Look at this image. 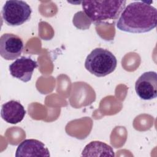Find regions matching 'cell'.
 I'll use <instances>...</instances> for the list:
<instances>
[{
  "label": "cell",
  "mask_w": 157,
  "mask_h": 157,
  "mask_svg": "<svg viewBox=\"0 0 157 157\" xmlns=\"http://www.w3.org/2000/svg\"><path fill=\"white\" fill-rule=\"evenodd\" d=\"M26 112L21 103L15 100H11L2 104L1 116L7 123L15 124L23 120Z\"/></svg>",
  "instance_id": "9"
},
{
  "label": "cell",
  "mask_w": 157,
  "mask_h": 157,
  "mask_svg": "<svg viewBox=\"0 0 157 157\" xmlns=\"http://www.w3.org/2000/svg\"><path fill=\"white\" fill-rule=\"evenodd\" d=\"M16 157L50 156L48 149L45 144L37 139H25L17 147L15 153Z\"/></svg>",
  "instance_id": "8"
},
{
  "label": "cell",
  "mask_w": 157,
  "mask_h": 157,
  "mask_svg": "<svg viewBox=\"0 0 157 157\" xmlns=\"http://www.w3.org/2000/svg\"><path fill=\"white\" fill-rule=\"evenodd\" d=\"M135 90L143 100H151L157 96V74L155 71L143 73L136 80Z\"/></svg>",
  "instance_id": "6"
},
{
  "label": "cell",
  "mask_w": 157,
  "mask_h": 157,
  "mask_svg": "<svg viewBox=\"0 0 157 157\" xmlns=\"http://www.w3.org/2000/svg\"><path fill=\"white\" fill-rule=\"evenodd\" d=\"M37 66L36 61L23 56L10 64L9 71L12 77L23 82H28L31 80L33 72Z\"/></svg>",
  "instance_id": "7"
},
{
  "label": "cell",
  "mask_w": 157,
  "mask_h": 157,
  "mask_svg": "<svg viewBox=\"0 0 157 157\" xmlns=\"http://www.w3.org/2000/svg\"><path fill=\"white\" fill-rule=\"evenodd\" d=\"M24 44L22 39L12 33L3 34L0 38V55L6 60L17 59L22 53Z\"/></svg>",
  "instance_id": "5"
},
{
  "label": "cell",
  "mask_w": 157,
  "mask_h": 157,
  "mask_svg": "<svg viewBox=\"0 0 157 157\" xmlns=\"http://www.w3.org/2000/svg\"><path fill=\"white\" fill-rule=\"evenodd\" d=\"M124 0L83 1L82 9L89 19L94 23L115 21L125 8Z\"/></svg>",
  "instance_id": "2"
},
{
  "label": "cell",
  "mask_w": 157,
  "mask_h": 157,
  "mask_svg": "<svg viewBox=\"0 0 157 157\" xmlns=\"http://www.w3.org/2000/svg\"><path fill=\"white\" fill-rule=\"evenodd\" d=\"M82 156H115L113 148L101 141H92L83 150Z\"/></svg>",
  "instance_id": "10"
},
{
  "label": "cell",
  "mask_w": 157,
  "mask_h": 157,
  "mask_svg": "<svg viewBox=\"0 0 157 157\" xmlns=\"http://www.w3.org/2000/svg\"><path fill=\"white\" fill-rule=\"evenodd\" d=\"M31 8L26 2L10 0L6 1L3 6L1 16L7 25L17 26L29 21L31 18Z\"/></svg>",
  "instance_id": "4"
},
{
  "label": "cell",
  "mask_w": 157,
  "mask_h": 157,
  "mask_svg": "<svg viewBox=\"0 0 157 157\" xmlns=\"http://www.w3.org/2000/svg\"><path fill=\"white\" fill-rule=\"evenodd\" d=\"M157 10L145 1H134L129 4L120 15L117 28L130 33H145L156 28Z\"/></svg>",
  "instance_id": "1"
},
{
  "label": "cell",
  "mask_w": 157,
  "mask_h": 157,
  "mask_svg": "<svg viewBox=\"0 0 157 157\" xmlns=\"http://www.w3.org/2000/svg\"><path fill=\"white\" fill-rule=\"evenodd\" d=\"M117 65L115 55L109 50L102 48L93 49L86 56L85 67L96 77H105L113 72Z\"/></svg>",
  "instance_id": "3"
}]
</instances>
